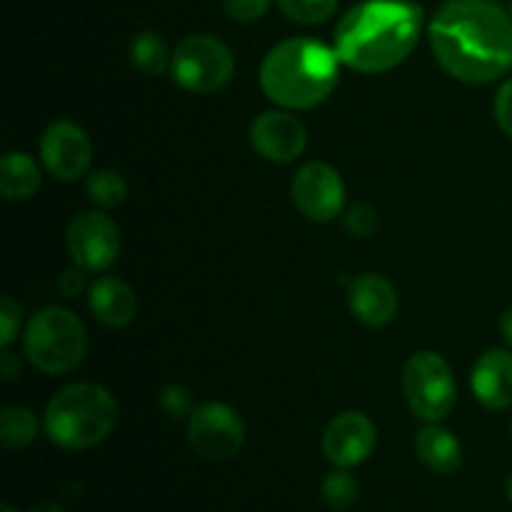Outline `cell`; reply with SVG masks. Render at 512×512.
<instances>
[{"label": "cell", "instance_id": "1", "mask_svg": "<svg viewBox=\"0 0 512 512\" xmlns=\"http://www.w3.org/2000/svg\"><path fill=\"white\" fill-rule=\"evenodd\" d=\"M428 40L440 68L460 83H493L512 70V15L495 0H445Z\"/></svg>", "mask_w": 512, "mask_h": 512}, {"label": "cell", "instance_id": "2", "mask_svg": "<svg viewBox=\"0 0 512 512\" xmlns=\"http://www.w3.org/2000/svg\"><path fill=\"white\" fill-rule=\"evenodd\" d=\"M423 23V8L413 0H363L340 18L333 48L350 70L385 73L408 60Z\"/></svg>", "mask_w": 512, "mask_h": 512}, {"label": "cell", "instance_id": "3", "mask_svg": "<svg viewBox=\"0 0 512 512\" xmlns=\"http://www.w3.org/2000/svg\"><path fill=\"white\" fill-rule=\"evenodd\" d=\"M335 48L315 38H288L270 48L260 65V88L285 110L325 103L340 78Z\"/></svg>", "mask_w": 512, "mask_h": 512}, {"label": "cell", "instance_id": "4", "mask_svg": "<svg viewBox=\"0 0 512 512\" xmlns=\"http://www.w3.org/2000/svg\"><path fill=\"white\" fill-rule=\"evenodd\" d=\"M118 423V403L98 383H73L55 393L45 408V435L63 450H90Z\"/></svg>", "mask_w": 512, "mask_h": 512}, {"label": "cell", "instance_id": "5", "mask_svg": "<svg viewBox=\"0 0 512 512\" xmlns=\"http://www.w3.org/2000/svg\"><path fill=\"white\" fill-rule=\"evenodd\" d=\"M23 350L30 365L40 373H70L88 353V333L73 310L50 305L38 310L25 325Z\"/></svg>", "mask_w": 512, "mask_h": 512}, {"label": "cell", "instance_id": "6", "mask_svg": "<svg viewBox=\"0 0 512 512\" xmlns=\"http://www.w3.org/2000/svg\"><path fill=\"white\" fill-rule=\"evenodd\" d=\"M403 393L410 410L423 423H440L458 400V383L448 360L435 350L410 355L403 368Z\"/></svg>", "mask_w": 512, "mask_h": 512}, {"label": "cell", "instance_id": "7", "mask_svg": "<svg viewBox=\"0 0 512 512\" xmlns=\"http://www.w3.org/2000/svg\"><path fill=\"white\" fill-rule=\"evenodd\" d=\"M233 73V50L213 35H188L170 60V75L188 93H215L230 83Z\"/></svg>", "mask_w": 512, "mask_h": 512}, {"label": "cell", "instance_id": "8", "mask_svg": "<svg viewBox=\"0 0 512 512\" xmlns=\"http://www.w3.org/2000/svg\"><path fill=\"white\" fill-rule=\"evenodd\" d=\"M188 438L195 455L210 463L233 460L243 450L245 423L238 410L225 403H203L193 410Z\"/></svg>", "mask_w": 512, "mask_h": 512}, {"label": "cell", "instance_id": "9", "mask_svg": "<svg viewBox=\"0 0 512 512\" xmlns=\"http://www.w3.org/2000/svg\"><path fill=\"white\" fill-rule=\"evenodd\" d=\"M68 250L73 263L85 273H105L118 263L120 230L108 215L88 210L70 220Z\"/></svg>", "mask_w": 512, "mask_h": 512}, {"label": "cell", "instance_id": "10", "mask_svg": "<svg viewBox=\"0 0 512 512\" xmlns=\"http://www.w3.org/2000/svg\"><path fill=\"white\" fill-rule=\"evenodd\" d=\"M290 195L295 208L305 218L315 223H330L345 208V180L333 165L313 160L295 173Z\"/></svg>", "mask_w": 512, "mask_h": 512}, {"label": "cell", "instance_id": "11", "mask_svg": "<svg viewBox=\"0 0 512 512\" xmlns=\"http://www.w3.org/2000/svg\"><path fill=\"white\" fill-rule=\"evenodd\" d=\"M40 163L55 180L73 183L83 178L93 160L88 133L73 120H55L40 135Z\"/></svg>", "mask_w": 512, "mask_h": 512}, {"label": "cell", "instance_id": "12", "mask_svg": "<svg viewBox=\"0 0 512 512\" xmlns=\"http://www.w3.org/2000/svg\"><path fill=\"white\" fill-rule=\"evenodd\" d=\"M375 445H378L375 423L358 410L335 415L323 433V453L335 468H358L373 455Z\"/></svg>", "mask_w": 512, "mask_h": 512}, {"label": "cell", "instance_id": "13", "mask_svg": "<svg viewBox=\"0 0 512 512\" xmlns=\"http://www.w3.org/2000/svg\"><path fill=\"white\" fill-rule=\"evenodd\" d=\"M250 143L270 163H293L308 145V130L290 110H265L250 125Z\"/></svg>", "mask_w": 512, "mask_h": 512}, {"label": "cell", "instance_id": "14", "mask_svg": "<svg viewBox=\"0 0 512 512\" xmlns=\"http://www.w3.org/2000/svg\"><path fill=\"white\" fill-rule=\"evenodd\" d=\"M348 303L355 318L370 328H385L400 310L398 290L378 273H363L350 280Z\"/></svg>", "mask_w": 512, "mask_h": 512}, {"label": "cell", "instance_id": "15", "mask_svg": "<svg viewBox=\"0 0 512 512\" xmlns=\"http://www.w3.org/2000/svg\"><path fill=\"white\" fill-rule=\"evenodd\" d=\"M475 400L488 410L512 408V350L490 348L475 363L470 375Z\"/></svg>", "mask_w": 512, "mask_h": 512}, {"label": "cell", "instance_id": "16", "mask_svg": "<svg viewBox=\"0 0 512 512\" xmlns=\"http://www.w3.org/2000/svg\"><path fill=\"white\" fill-rule=\"evenodd\" d=\"M90 310H93L95 320L108 328H125L133 323L135 313H138V298H135L133 288L120 278H98L90 285Z\"/></svg>", "mask_w": 512, "mask_h": 512}, {"label": "cell", "instance_id": "17", "mask_svg": "<svg viewBox=\"0 0 512 512\" xmlns=\"http://www.w3.org/2000/svg\"><path fill=\"white\" fill-rule=\"evenodd\" d=\"M415 453L425 468L438 475H450L463 465L458 438L440 423H428L415 435Z\"/></svg>", "mask_w": 512, "mask_h": 512}, {"label": "cell", "instance_id": "18", "mask_svg": "<svg viewBox=\"0 0 512 512\" xmlns=\"http://www.w3.org/2000/svg\"><path fill=\"white\" fill-rule=\"evenodd\" d=\"M40 178V165L28 153H5L0 160V193L5 200L33 198Z\"/></svg>", "mask_w": 512, "mask_h": 512}, {"label": "cell", "instance_id": "19", "mask_svg": "<svg viewBox=\"0 0 512 512\" xmlns=\"http://www.w3.org/2000/svg\"><path fill=\"white\" fill-rule=\"evenodd\" d=\"M38 430V418L33 410L23 408V405H8L0 413V443L8 450L28 448L38 438Z\"/></svg>", "mask_w": 512, "mask_h": 512}, {"label": "cell", "instance_id": "20", "mask_svg": "<svg viewBox=\"0 0 512 512\" xmlns=\"http://www.w3.org/2000/svg\"><path fill=\"white\" fill-rule=\"evenodd\" d=\"M130 60H133L135 68L145 75H163L165 70L170 68V60H173V53L168 50L165 40L160 38L153 30H143L133 38V45H130Z\"/></svg>", "mask_w": 512, "mask_h": 512}, {"label": "cell", "instance_id": "21", "mask_svg": "<svg viewBox=\"0 0 512 512\" xmlns=\"http://www.w3.org/2000/svg\"><path fill=\"white\" fill-rule=\"evenodd\" d=\"M88 195L98 208L113 210L128 198V183L115 170H95L88 178Z\"/></svg>", "mask_w": 512, "mask_h": 512}, {"label": "cell", "instance_id": "22", "mask_svg": "<svg viewBox=\"0 0 512 512\" xmlns=\"http://www.w3.org/2000/svg\"><path fill=\"white\" fill-rule=\"evenodd\" d=\"M283 15L300 25H320L338 10L340 0H275Z\"/></svg>", "mask_w": 512, "mask_h": 512}, {"label": "cell", "instance_id": "23", "mask_svg": "<svg viewBox=\"0 0 512 512\" xmlns=\"http://www.w3.org/2000/svg\"><path fill=\"white\" fill-rule=\"evenodd\" d=\"M320 495H323L328 508L348 510L358 500V480L345 468H338L325 475L323 485H320Z\"/></svg>", "mask_w": 512, "mask_h": 512}, {"label": "cell", "instance_id": "24", "mask_svg": "<svg viewBox=\"0 0 512 512\" xmlns=\"http://www.w3.org/2000/svg\"><path fill=\"white\" fill-rule=\"evenodd\" d=\"M378 225V213H375L373 205L368 203L353 205V208L348 210V215H345V228H348V233L355 235V238H370V235L378 230Z\"/></svg>", "mask_w": 512, "mask_h": 512}, {"label": "cell", "instance_id": "25", "mask_svg": "<svg viewBox=\"0 0 512 512\" xmlns=\"http://www.w3.org/2000/svg\"><path fill=\"white\" fill-rule=\"evenodd\" d=\"M273 0H223V8L228 18L235 23H255V20L265 18Z\"/></svg>", "mask_w": 512, "mask_h": 512}, {"label": "cell", "instance_id": "26", "mask_svg": "<svg viewBox=\"0 0 512 512\" xmlns=\"http://www.w3.org/2000/svg\"><path fill=\"white\" fill-rule=\"evenodd\" d=\"M160 408L165 410L173 418H185V415H193L195 403L193 395L188 388H180V385H170L160 393Z\"/></svg>", "mask_w": 512, "mask_h": 512}, {"label": "cell", "instance_id": "27", "mask_svg": "<svg viewBox=\"0 0 512 512\" xmlns=\"http://www.w3.org/2000/svg\"><path fill=\"white\" fill-rule=\"evenodd\" d=\"M20 305L10 295L0 298V345L8 348L20 330Z\"/></svg>", "mask_w": 512, "mask_h": 512}, {"label": "cell", "instance_id": "28", "mask_svg": "<svg viewBox=\"0 0 512 512\" xmlns=\"http://www.w3.org/2000/svg\"><path fill=\"white\" fill-rule=\"evenodd\" d=\"M493 113H495V123L500 125L508 138H512V78L505 80L500 85V90L495 93V103H493Z\"/></svg>", "mask_w": 512, "mask_h": 512}, {"label": "cell", "instance_id": "29", "mask_svg": "<svg viewBox=\"0 0 512 512\" xmlns=\"http://www.w3.org/2000/svg\"><path fill=\"white\" fill-rule=\"evenodd\" d=\"M85 270H68V273L60 278V290H63L65 298H75V295L83 293L85 288V278H83Z\"/></svg>", "mask_w": 512, "mask_h": 512}, {"label": "cell", "instance_id": "30", "mask_svg": "<svg viewBox=\"0 0 512 512\" xmlns=\"http://www.w3.org/2000/svg\"><path fill=\"white\" fill-rule=\"evenodd\" d=\"M500 335H503V340L508 343V348L512 350V305L505 308L503 318H500Z\"/></svg>", "mask_w": 512, "mask_h": 512}, {"label": "cell", "instance_id": "31", "mask_svg": "<svg viewBox=\"0 0 512 512\" xmlns=\"http://www.w3.org/2000/svg\"><path fill=\"white\" fill-rule=\"evenodd\" d=\"M3 375L8 380H13L15 378V365H13V355L8 353V350H5L3 353Z\"/></svg>", "mask_w": 512, "mask_h": 512}, {"label": "cell", "instance_id": "32", "mask_svg": "<svg viewBox=\"0 0 512 512\" xmlns=\"http://www.w3.org/2000/svg\"><path fill=\"white\" fill-rule=\"evenodd\" d=\"M30 512H65V510L55 503H38Z\"/></svg>", "mask_w": 512, "mask_h": 512}, {"label": "cell", "instance_id": "33", "mask_svg": "<svg viewBox=\"0 0 512 512\" xmlns=\"http://www.w3.org/2000/svg\"><path fill=\"white\" fill-rule=\"evenodd\" d=\"M508 500H510V505H512V475H510V480H508Z\"/></svg>", "mask_w": 512, "mask_h": 512}, {"label": "cell", "instance_id": "34", "mask_svg": "<svg viewBox=\"0 0 512 512\" xmlns=\"http://www.w3.org/2000/svg\"><path fill=\"white\" fill-rule=\"evenodd\" d=\"M3 512H15V510L10 508V505H3Z\"/></svg>", "mask_w": 512, "mask_h": 512}, {"label": "cell", "instance_id": "35", "mask_svg": "<svg viewBox=\"0 0 512 512\" xmlns=\"http://www.w3.org/2000/svg\"><path fill=\"white\" fill-rule=\"evenodd\" d=\"M508 10H510V15H512V0H508Z\"/></svg>", "mask_w": 512, "mask_h": 512}, {"label": "cell", "instance_id": "36", "mask_svg": "<svg viewBox=\"0 0 512 512\" xmlns=\"http://www.w3.org/2000/svg\"><path fill=\"white\" fill-rule=\"evenodd\" d=\"M510 438H512V420H510Z\"/></svg>", "mask_w": 512, "mask_h": 512}]
</instances>
